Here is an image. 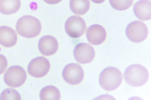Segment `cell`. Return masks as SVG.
I'll use <instances>...</instances> for the list:
<instances>
[{"label": "cell", "instance_id": "cell-19", "mask_svg": "<svg viewBox=\"0 0 151 100\" xmlns=\"http://www.w3.org/2000/svg\"><path fill=\"white\" fill-rule=\"evenodd\" d=\"M8 67V60L5 56L0 54V75L5 72Z\"/></svg>", "mask_w": 151, "mask_h": 100}, {"label": "cell", "instance_id": "cell-3", "mask_svg": "<svg viewBox=\"0 0 151 100\" xmlns=\"http://www.w3.org/2000/svg\"><path fill=\"white\" fill-rule=\"evenodd\" d=\"M121 71L114 67H108L102 71L99 76V84L106 91L117 89L122 84Z\"/></svg>", "mask_w": 151, "mask_h": 100}, {"label": "cell", "instance_id": "cell-14", "mask_svg": "<svg viewBox=\"0 0 151 100\" xmlns=\"http://www.w3.org/2000/svg\"><path fill=\"white\" fill-rule=\"evenodd\" d=\"M21 7L20 0H0V13L10 15L16 13Z\"/></svg>", "mask_w": 151, "mask_h": 100}, {"label": "cell", "instance_id": "cell-6", "mask_svg": "<svg viewBox=\"0 0 151 100\" xmlns=\"http://www.w3.org/2000/svg\"><path fill=\"white\" fill-rule=\"evenodd\" d=\"M62 77L67 84L77 85L81 84L84 79V72L79 64L69 63L63 69Z\"/></svg>", "mask_w": 151, "mask_h": 100}, {"label": "cell", "instance_id": "cell-12", "mask_svg": "<svg viewBox=\"0 0 151 100\" xmlns=\"http://www.w3.org/2000/svg\"><path fill=\"white\" fill-rule=\"evenodd\" d=\"M135 16L143 21L150 20L151 18V2L150 0H139L134 6Z\"/></svg>", "mask_w": 151, "mask_h": 100}, {"label": "cell", "instance_id": "cell-1", "mask_svg": "<svg viewBox=\"0 0 151 100\" xmlns=\"http://www.w3.org/2000/svg\"><path fill=\"white\" fill-rule=\"evenodd\" d=\"M16 31L22 37L27 38H35L41 32V23L34 16H23L17 22Z\"/></svg>", "mask_w": 151, "mask_h": 100}, {"label": "cell", "instance_id": "cell-13", "mask_svg": "<svg viewBox=\"0 0 151 100\" xmlns=\"http://www.w3.org/2000/svg\"><path fill=\"white\" fill-rule=\"evenodd\" d=\"M18 37L16 32L7 26L0 27V44L6 48L14 47L16 44Z\"/></svg>", "mask_w": 151, "mask_h": 100}, {"label": "cell", "instance_id": "cell-11", "mask_svg": "<svg viewBox=\"0 0 151 100\" xmlns=\"http://www.w3.org/2000/svg\"><path fill=\"white\" fill-rule=\"evenodd\" d=\"M39 50L45 56H51L57 52L59 43L56 38L51 35L43 36L39 41Z\"/></svg>", "mask_w": 151, "mask_h": 100}, {"label": "cell", "instance_id": "cell-2", "mask_svg": "<svg viewBox=\"0 0 151 100\" xmlns=\"http://www.w3.org/2000/svg\"><path fill=\"white\" fill-rule=\"evenodd\" d=\"M124 77L125 82L130 86L140 87L147 83L150 74L143 65L132 64L125 69Z\"/></svg>", "mask_w": 151, "mask_h": 100}, {"label": "cell", "instance_id": "cell-15", "mask_svg": "<svg viewBox=\"0 0 151 100\" xmlns=\"http://www.w3.org/2000/svg\"><path fill=\"white\" fill-rule=\"evenodd\" d=\"M70 8L75 14L83 15L90 8L89 0H70Z\"/></svg>", "mask_w": 151, "mask_h": 100}, {"label": "cell", "instance_id": "cell-20", "mask_svg": "<svg viewBox=\"0 0 151 100\" xmlns=\"http://www.w3.org/2000/svg\"><path fill=\"white\" fill-rule=\"evenodd\" d=\"M45 3H47L48 4H56L60 2H61L62 0H44Z\"/></svg>", "mask_w": 151, "mask_h": 100}, {"label": "cell", "instance_id": "cell-4", "mask_svg": "<svg viewBox=\"0 0 151 100\" xmlns=\"http://www.w3.org/2000/svg\"><path fill=\"white\" fill-rule=\"evenodd\" d=\"M27 79V74L25 70L20 66L14 65L9 67L4 74V82L9 87L18 88L25 83Z\"/></svg>", "mask_w": 151, "mask_h": 100}, {"label": "cell", "instance_id": "cell-5", "mask_svg": "<svg viewBox=\"0 0 151 100\" xmlns=\"http://www.w3.org/2000/svg\"><path fill=\"white\" fill-rule=\"evenodd\" d=\"M148 27L141 21L132 22L126 28V35L131 42H143L148 37Z\"/></svg>", "mask_w": 151, "mask_h": 100}, {"label": "cell", "instance_id": "cell-16", "mask_svg": "<svg viewBox=\"0 0 151 100\" xmlns=\"http://www.w3.org/2000/svg\"><path fill=\"white\" fill-rule=\"evenodd\" d=\"M40 98L42 100H58L60 99V93L56 87L49 85L41 89L40 94Z\"/></svg>", "mask_w": 151, "mask_h": 100}, {"label": "cell", "instance_id": "cell-8", "mask_svg": "<svg viewBox=\"0 0 151 100\" xmlns=\"http://www.w3.org/2000/svg\"><path fill=\"white\" fill-rule=\"evenodd\" d=\"M50 64L45 57H37L30 61L28 66V73L35 78H43L48 74Z\"/></svg>", "mask_w": 151, "mask_h": 100}, {"label": "cell", "instance_id": "cell-7", "mask_svg": "<svg viewBox=\"0 0 151 100\" xmlns=\"http://www.w3.org/2000/svg\"><path fill=\"white\" fill-rule=\"evenodd\" d=\"M65 29L70 37L77 38L82 36L86 31V23L79 16H71L65 22Z\"/></svg>", "mask_w": 151, "mask_h": 100}, {"label": "cell", "instance_id": "cell-17", "mask_svg": "<svg viewBox=\"0 0 151 100\" xmlns=\"http://www.w3.org/2000/svg\"><path fill=\"white\" fill-rule=\"evenodd\" d=\"M109 3L114 9L124 11L132 6L133 0H109Z\"/></svg>", "mask_w": 151, "mask_h": 100}, {"label": "cell", "instance_id": "cell-10", "mask_svg": "<svg viewBox=\"0 0 151 100\" xmlns=\"http://www.w3.org/2000/svg\"><path fill=\"white\" fill-rule=\"evenodd\" d=\"M107 33L105 28L99 24L91 25L86 30V38L92 45H100L106 40Z\"/></svg>", "mask_w": 151, "mask_h": 100}, {"label": "cell", "instance_id": "cell-21", "mask_svg": "<svg viewBox=\"0 0 151 100\" xmlns=\"http://www.w3.org/2000/svg\"><path fill=\"white\" fill-rule=\"evenodd\" d=\"M91 1H92V2L95 3V4H102V3H103L105 0H91Z\"/></svg>", "mask_w": 151, "mask_h": 100}, {"label": "cell", "instance_id": "cell-9", "mask_svg": "<svg viewBox=\"0 0 151 100\" xmlns=\"http://www.w3.org/2000/svg\"><path fill=\"white\" fill-rule=\"evenodd\" d=\"M74 58L77 63L81 64L91 63L95 58V50L86 43H78L74 48Z\"/></svg>", "mask_w": 151, "mask_h": 100}, {"label": "cell", "instance_id": "cell-18", "mask_svg": "<svg viewBox=\"0 0 151 100\" xmlns=\"http://www.w3.org/2000/svg\"><path fill=\"white\" fill-rule=\"evenodd\" d=\"M0 99L1 100H8V99H16L21 100V96L18 93V91L13 89H7L2 92L0 95Z\"/></svg>", "mask_w": 151, "mask_h": 100}]
</instances>
